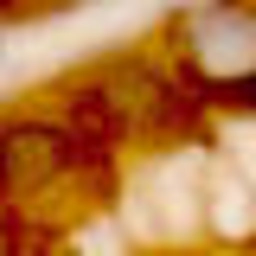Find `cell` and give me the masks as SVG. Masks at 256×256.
<instances>
[{
	"label": "cell",
	"mask_w": 256,
	"mask_h": 256,
	"mask_svg": "<svg viewBox=\"0 0 256 256\" xmlns=\"http://www.w3.org/2000/svg\"><path fill=\"white\" fill-rule=\"evenodd\" d=\"M173 77L224 102H256V0H186L166 20Z\"/></svg>",
	"instance_id": "cell-1"
},
{
	"label": "cell",
	"mask_w": 256,
	"mask_h": 256,
	"mask_svg": "<svg viewBox=\"0 0 256 256\" xmlns=\"http://www.w3.org/2000/svg\"><path fill=\"white\" fill-rule=\"evenodd\" d=\"M0 70H6V32H0Z\"/></svg>",
	"instance_id": "cell-2"
}]
</instances>
